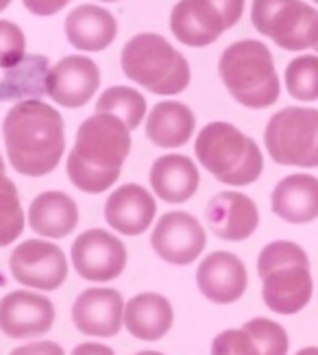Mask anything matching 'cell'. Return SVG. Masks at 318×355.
Wrapping results in <instances>:
<instances>
[{
    "label": "cell",
    "instance_id": "e0dca14e",
    "mask_svg": "<svg viewBox=\"0 0 318 355\" xmlns=\"http://www.w3.org/2000/svg\"><path fill=\"white\" fill-rule=\"evenodd\" d=\"M209 231L220 240L242 242L255 234L260 225V209L255 200L242 192H218L205 207Z\"/></svg>",
    "mask_w": 318,
    "mask_h": 355
},
{
    "label": "cell",
    "instance_id": "4dcf8cb0",
    "mask_svg": "<svg viewBox=\"0 0 318 355\" xmlns=\"http://www.w3.org/2000/svg\"><path fill=\"white\" fill-rule=\"evenodd\" d=\"M211 355H262L255 338L245 329H224L211 343Z\"/></svg>",
    "mask_w": 318,
    "mask_h": 355
},
{
    "label": "cell",
    "instance_id": "e575fe53",
    "mask_svg": "<svg viewBox=\"0 0 318 355\" xmlns=\"http://www.w3.org/2000/svg\"><path fill=\"white\" fill-rule=\"evenodd\" d=\"M294 355H318V347H306V349L297 351Z\"/></svg>",
    "mask_w": 318,
    "mask_h": 355
},
{
    "label": "cell",
    "instance_id": "4fadbf2b",
    "mask_svg": "<svg viewBox=\"0 0 318 355\" xmlns=\"http://www.w3.org/2000/svg\"><path fill=\"white\" fill-rule=\"evenodd\" d=\"M55 325V303L31 290H13L0 299V331L13 340H31Z\"/></svg>",
    "mask_w": 318,
    "mask_h": 355
},
{
    "label": "cell",
    "instance_id": "8d00e7d4",
    "mask_svg": "<svg viewBox=\"0 0 318 355\" xmlns=\"http://www.w3.org/2000/svg\"><path fill=\"white\" fill-rule=\"evenodd\" d=\"M11 5V0H0V11H5Z\"/></svg>",
    "mask_w": 318,
    "mask_h": 355
},
{
    "label": "cell",
    "instance_id": "4316f807",
    "mask_svg": "<svg viewBox=\"0 0 318 355\" xmlns=\"http://www.w3.org/2000/svg\"><path fill=\"white\" fill-rule=\"evenodd\" d=\"M26 225V216L20 203L16 183L0 173V249L16 242Z\"/></svg>",
    "mask_w": 318,
    "mask_h": 355
},
{
    "label": "cell",
    "instance_id": "cb8c5ba5",
    "mask_svg": "<svg viewBox=\"0 0 318 355\" xmlns=\"http://www.w3.org/2000/svg\"><path fill=\"white\" fill-rule=\"evenodd\" d=\"M196 129V118L188 105L164 101L150 110L146 118V137L159 148H179L190 142Z\"/></svg>",
    "mask_w": 318,
    "mask_h": 355
},
{
    "label": "cell",
    "instance_id": "d6986e66",
    "mask_svg": "<svg viewBox=\"0 0 318 355\" xmlns=\"http://www.w3.org/2000/svg\"><path fill=\"white\" fill-rule=\"evenodd\" d=\"M28 227L33 234L46 240L68 238L79 225V205L72 196L59 190H48L37 194L26 214Z\"/></svg>",
    "mask_w": 318,
    "mask_h": 355
},
{
    "label": "cell",
    "instance_id": "5b68a950",
    "mask_svg": "<svg viewBox=\"0 0 318 355\" xmlns=\"http://www.w3.org/2000/svg\"><path fill=\"white\" fill-rule=\"evenodd\" d=\"M196 159L224 185H251L264 171V155L253 137L229 122H209L196 135Z\"/></svg>",
    "mask_w": 318,
    "mask_h": 355
},
{
    "label": "cell",
    "instance_id": "f1b7e54d",
    "mask_svg": "<svg viewBox=\"0 0 318 355\" xmlns=\"http://www.w3.org/2000/svg\"><path fill=\"white\" fill-rule=\"evenodd\" d=\"M242 327L255 338L262 355H288L290 340H288V331L279 325V322L260 316V318H251Z\"/></svg>",
    "mask_w": 318,
    "mask_h": 355
},
{
    "label": "cell",
    "instance_id": "7402d4cb",
    "mask_svg": "<svg viewBox=\"0 0 318 355\" xmlns=\"http://www.w3.org/2000/svg\"><path fill=\"white\" fill-rule=\"evenodd\" d=\"M270 209L281 220L306 225L318 218V179L312 175H290L281 179L270 194Z\"/></svg>",
    "mask_w": 318,
    "mask_h": 355
},
{
    "label": "cell",
    "instance_id": "2e32d148",
    "mask_svg": "<svg viewBox=\"0 0 318 355\" xmlns=\"http://www.w3.org/2000/svg\"><path fill=\"white\" fill-rule=\"evenodd\" d=\"M196 286L207 301L231 305L242 299L249 286L245 261L229 251L207 253L196 268Z\"/></svg>",
    "mask_w": 318,
    "mask_h": 355
},
{
    "label": "cell",
    "instance_id": "30bf717a",
    "mask_svg": "<svg viewBox=\"0 0 318 355\" xmlns=\"http://www.w3.org/2000/svg\"><path fill=\"white\" fill-rule=\"evenodd\" d=\"M9 270L13 279L24 288L55 292L68 279V257L55 242L31 238L11 251Z\"/></svg>",
    "mask_w": 318,
    "mask_h": 355
},
{
    "label": "cell",
    "instance_id": "d4e9b609",
    "mask_svg": "<svg viewBox=\"0 0 318 355\" xmlns=\"http://www.w3.org/2000/svg\"><path fill=\"white\" fill-rule=\"evenodd\" d=\"M51 61L44 55H26L20 64L5 70L0 79V103L39 101L46 94Z\"/></svg>",
    "mask_w": 318,
    "mask_h": 355
},
{
    "label": "cell",
    "instance_id": "7a4b0ae2",
    "mask_svg": "<svg viewBox=\"0 0 318 355\" xmlns=\"http://www.w3.org/2000/svg\"><path fill=\"white\" fill-rule=\"evenodd\" d=\"M131 153V131L112 114H94L81 122L68 155L70 183L85 194H100L120 179Z\"/></svg>",
    "mask_w": 318,
    "mask_h": 355
},
{
    "label": "cell",
    "instance_id": "7c38bea8",
    "mask_svg": "<svg viewBox=\"0 0 318 355\" xmlns=\"http://www.w3.org/2000/svg\"><path fill=\"white\" fill-rule=\"evenodd\" d=\"M207 246L203 225L188 211H168L155 223L150 249L173 266H190Z\"/></svg>",
    "mask_w": 318,
    "mask_h": 355
},
{
    "label": "cell",
    "instance_id": "52a82bcc",
    "mask_svg": "<svg viewBox=\"0 0 318 355\" xmlns=\"http://www.w3.org/2000/svg\"><path fill=\"white\" fill-rule=\"evenodd\" d=\"M264 144L279 166L318 168V110L285 107L268 120Z\"/></svg>",
    "mask_w": 318,
    "mask_h": 355
},
{
    "label": "cell",
    "instance_id": "277c9868",
    "mask_svg": "<svg viewBox=\"0 0 318 355\" xmlns=\"http://www.w3.org/2000/svg\"><path fill=\"white\" fill-rule=\"evenodd\" d=\"M218 74L236 103L249 110H266L281 94L279 76L268 46L257 40H240L227 46L218 61Z\"/></svg>",
    "mask_w": 318,
    "mask_h": 355
},
{
    "label": "cell",
    "instance_id": "ba28073f",
    "mask_svg": "<svg viewBox=\"0 0 318 355\" xmlns=\"http://www.w3.org/2000/svg\"><path fill=\"white\" fill-rule=\"evenodd\" d=\"M251 22L283 51H306L318 42V11L303 0H253Z\"/></svg>",
    "mask_w": 318,
    "mask_h": 355
},
{
    "label": "cell",
    "instance_id": "f546056e",
    "mask_svg": "<svg viewBox=\"0 0 318 355\" xmlns=\"http://www.w3.org/2000/svg\"><path fill=\"white\" fill-rule=\"evenodd\" d=\"M26 37L11 20H0V70H9L26 57Z\"/></svg>",
    "mask_w": 318,
    "mask_h": 355
},
{
    "label": "cell",
    "instance_id": "9c48e42d",
    "mask_svg": "<svg viewBox=\"0 0 318 355\" xmlns=\"http://www.w3.org/2000/svg\"><path fill=\"white\" fill-rule=\"evenodd\" d=\"M245 0H179L170 13L173 35L192 49L214 44L240 22Z\"/></svg>",
    "mask_w": 318,
    "mask_h": 355
},
{
    "label": "cell",
    "instance_id": "44dd1931",
    "mask_svg": "<svg viewBox=\"0 0 318 355\" xmlns=\"http://www.w3.org/2000/svg\"><path fill=\"white\" fill-rule=\"evenodd\" d=\"M64 31L68 42L77 51L100 53L114 44L118 35V22L107 9L98 5H81L66 15Z\"/></svg>",
    "mask_w": 318,
    "mask_h": 355
},
{
    "label": "cell",
    "instance_id": "8fae6325",
    "mask_svg": "<svg viewBox=\"0 0 318 355\" xmlns=\"http://www.w3.org/2000/svg\"><path fill=\"white\" fill-rule=\"evenodd\" d=\"M70 259L77 275L92 284L118 279L127 268V246L105 229H87L72 242Z\"/></svg>",
    "mask_w": 318,
    "mask_h": 355
},
{
    "label": "cell",
    "instance_id": "74e56055",
    "mask_svg": "<svg viewBox=\"0 0 318 355\" xmlns=\"http://www.w3.org/2000/svg\"><path fill=\"white\" fill-rule=\"evenodd\" d=\"M0 173H5V159H3V155H0Z\"/></svg>",
    "mask_w": 318,
    "mask_h": 355
},
{
    "label": "cell",
    "instance_id": "60d3db41",
    "mask_svg": "<svg viewBox=\"0 0 318 355\" xmlns=\"http://www.w3.org/2000/svg\"><path fill=\"white\" fill-rule=\"evenodd\" d=\"M314 3H318V0H314Z\"/></svg>",
    "mask_w": 318,
    "mask_h": 355
},
{
    "label": "cell",
    "instance_id": "ffe728a7",
    "mask_svg": "<svg viewBox=\"0 0 318 355\" xmlns=\"http://www.w3.org/2000/svg\"><path fill=\"white\" fill-rule=\"evenodd\" d=\"M148 181L159 200L170 205H179L196 194L201 183V175L190 157L170 153V155H161L153 162Z\"/></svg>",
    "mask_w": 318,
    "mask_h": 355
},
{
    "label": "cell",
    "instance_id": "5bb4252c",
    "mask_svg": "<svg viewBox=\"0 0 318 355\" xmlns=\"http://www.w3.org/2000/svg\"><path fill=\"white\" fill-rule=\"evenodd\" d=\"M72 322L83 336L114 338L125 327V299L116 288H85L72 303Z\"/></svg>",
    "mask_w": 318,
    "mask_h": 355
},
{
    "label": "cell",
    "instance_id": "ac0fdd59",
    "mask_svg": "<svg viewBox=\"0 0 318 355\" xmlns=\"http://www.w3.org/2000/svg\"><path fill=\"white\" fill-rule=\"evenodd\" d=\"M157 216L155 196L138 183L116 188L105 203V220L120 236H142Z\"/></svg>",
    "mask_w": 318,
    "mask_h": 355
},
{
    "label": "cell",
    "instance_id": "8992f818",
    "mask_svg": "<svg viewBox=\"0 0 318 355\" xmlns=\"http://www.w3.org/2000/svg\"><path fill=\"white\" fill-rule=\"evenodd\" d=\"M127 79L159 96L186 92L192 79L188 59L159 33L133 35L120 55Z\"/></svg>",
    "mask_w": 318,
    "mask_h": 355
},
{
    "label": "cell",
    "instance_id": "3957f363",
    "mask_svg": "<svg viewBox=\"0 0 318 355\" xmlns=\"http://www.w3.org/2000/svg\"><path fill=\"white\" fill-rule=\"evenodd\" d=\"M257 275L262 279V299L275 314H299L312 301L310 257L297 242H268L257 257Z\"/></svg>",
    "mask_w": 318,
    "mask_h": 355
},
{
    "label": "cell",
    "instance_id": "d6a6232c",
    "mask_svg": "<svg viewBox=\"0 0 318 355\" xmlns=\"http://www.w3.org/2000/svg\"><path fill=\"white\" fill-rule=\"evenodd\" d=\"M22 3L26 11H31L37 18H48V15H55L68 7L70 0H22Z\"/></svg>",
    "mask_w": 318,
    "mask_h": 355
},
{
    "label": "cell",
    "instance_id": "d590c367",
    "mask_svg": "<svg viewBox=\"0 0 318 355\" xmlns=\"http://www.w3.org/2000/svg\"><path fill=\"white\" fill-rule=\"evenodd\" d=\"M135 355H164V353H159V351H138Z\"/></svg>",
    "mask_w": 318,
    "mask_h": 355
},
{
    "label": "cell",
    "instance_id": "83f0119b",
    "mask_svg": "<svg viewBox=\"0 0 318 355\" xmlns=\"http://www.w3.org/2000/svg\"><path fill=\"white\" fill-rule=\"evenodd\" d=\"M285 89L294 101H318V57L301 55L285 68Z\"/></svg>",
    "mask_w": 318,
    "mask_h": 355
},
{
    "label": "cell",
    "instance_id": "836d02e7",
    "mask_svg": "<svg viewBox=\"0 0 318 355\" xmlns=\"http://www.w3.org/2000/svg\"><path fill=\"white\" fill-rule=\"evenodd\" d=\"M70 355H116L112 347L103 343H81L72 349Z\"/></svg>",
    "mask_w": 318,
    "mask_h": 355
},
{
    "label": "cell",
    "instance_id": "1f68e13d",
    "mask_svg": "<svg viewBox=\"0 0 318 355\" xmlns=\"http://www.w3.org/2000/svg\"><path fill=\"white\" fill-rule=\"evenodd\" d=\"M9 355H66L64 347L51 343V340H35V343H26L13 349Z\"/></svg>",
    "mask_w": 318,
    "mask_h": 355
},
{
    "label": "cell",
    "instance_id": "9a60e30c",
    "mask_svg": "<svg viewBox=\"0 0 318 355\" xmlns=\"http://www.w3.org/2000/svg\"><path fill=\"white\" fill-rule=\"evenodd\" d=\"M100 85V70L96 61L85 55H68L51 68L46 79V94L62 107L79 110L94 98Z\"/></svg>",
    "mask_w": 318,
    "mask_h": 355
},
{
    "label": "cell",
    "instance_id": "6da1fadb",
    "mask_svg": "<svg viewBox=\"0 0 318 355\" xmlns=\"http://www.w3.org/2000/svg\"><path fill=\"white\" fill-rule=\"evenodd\" d=\"M3 137L9 164L24 177H46L66 150L64 118L42 101L13 105L3 120Z\"/></svg>",
    "mask_w": 318,
    "mask_h": 355
},
{
    "label": "cell",
    "instance_id": "484cf974",
    "mask_svg": "<svg viewBox=\"0 0 318 355\" xmlns=\"http://www.w3.org/2000/svg\"><path fill=\"white\" fill-rule=\"evenodd\" d=\"M96 112L120 118L129 127V131H133L142 125V120L146 116V98L133 87L114 85L98 96Z\"/></svg>",
    "mask_w": 318,
    "mask_h": 355
},
{
    "label": "cell",
    "instance_id": "ab89813d",
    "mask_svg": "<svg viewBox=\"0 0 318 355\" xmlns=\"http://www.w3.org/2000/svg\"><path fill=\"white\" fill-rule=\"evenodd\" d=\"M314 51H316V53H318V42H316V44H314Z\"/></svg>",
    "mask_w": 318,
    "mask_h": 355
},
{
    "label": "cell",
    "instance_id": "603a6c76",
    "mask_svg": "<svg viewBox=\"0 0 318 355\" xmlns=\"http://www.w3.org/2000/svg\"><path fill=\"white\" fill-rule=\"evenodd\" d=\"M175 310L157 292H142L125 303V327L142 343H157L173 329Z\"/></svg>",
    "mask_w": 318,
    "mask_h": 355
},
{
    "label": "cell",
    "instance_id": "f35d334b",
    "mask_svg": "<svg viewBox=\"0 0 318 355\" xmlns=\"http://www.w3.org/2000/svg\"><path fill=\"white\" fill-rule=\"evenodd\" d=\"M100 3H118V0H100Z\"/></svg>",
    "mask_w": 318,
    "mask_h": 355
}]
</instances>
